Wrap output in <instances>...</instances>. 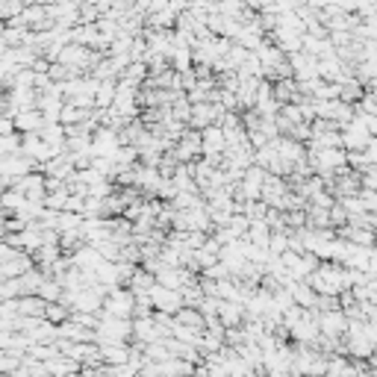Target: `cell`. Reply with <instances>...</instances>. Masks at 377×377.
<instances>
[]
</instances>
